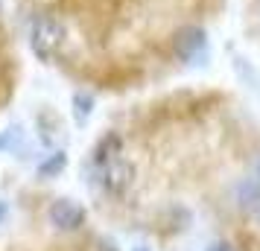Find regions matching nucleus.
<instances>
[{
	"label": "nucleus",
	"mask_w": 260,
	"mask_h": 251,
	"mask_svg": "<svg viewBox=\"0 0 260 251\" xmlns=\"http://www.w3.org/2000/svg\"><path fill=\"white\" fill-rule=\"evenodd\" d=\"M61 167H64V158H61V152H56V155H53V161H44L38 172H41V175H56Z\"/></svg>",
	"instance_id": "5"
},
{
	"label": "nucleus",
	"mask_w": 260,
	"mask_h": 251,
	"mask_svg": "<svg viewBox=\"0 0 260 251\" xmlns=\"http://www.w3.org/2000/svg\"><path fill=\"white\" fill-rule=\"evenodd\" d=\"M44 67L88 91H132L184 67L225 0H6Z\"/></svg>",
	"instance_id": "1"
},
{
	"label": "nucleus",
	"mask_w": 260,
	"mask_h": 251,
	"mask_svg": "<svg viewBox=\"0 0 260 251\" xmlns=\"http://www.w3.org/2000/svg\"><path fill=\"white\" fill-rule=\"evenodd\" d=\"M47 219H50V225L59 228V231H76L85 222V210H82V204L73 202V199H56L47 207Z\"/></svg>",
	"instance_id": "3"
},
{
	"label": "nucleus",
	"mask_w": 260,
	"mask_h": 251,
	"mask_svg": "<svg viewBox=\"0 0 260 251\" xmlns=\"http://www.w3.org/2000/svg\"><path fill=\"white\" fill-rule=\"evenodd\" d=\"M243 6V21H246L248 35L260 41V0H240Z\"/></svg>",
	"instance_id": "4"
},
{
	"label": "nucleus",
	"mask_w": 260,
	"mask_h": 251,
	"mask_svg": "<svg viewBox=\"0 0 260 251\" xmlns=\"http://www.w3.org/2000/svg\"><path fill=\"white\" fill-rule=\"evenodd\" d=\"M18 79H21V38L6 9V0H0V108L12 99Z\"/></svg>",
	"instance_id": "2"
},
{
	"label": "nucleus",
	"mask_w": 260,
	"mask_h": 251,
	"mask_svg": "<svg viewBox=\"0 0 260 251\" xmlns=\"http://www.w3.org/2000/svg\"><path fill=\"white\" fill-rule=\"evenodd\" d=\"M135 251H146V248H135Z\"/></svg>",
	"instance_id": "7"
},
{
	"label": "nucleus",
	"mask_w": 260,
	"mask_h": 251,
	"mask_svg": "<svg viewBox=\"0 0 260 251\" xmlns=\"http://www.w3.org/2000/svg\"><path fill=\"white\" fill-rule=\"evenodd\" d=\"M6 216H9V204L0 199V222H6Z\"/></svg>",
	"instance_id": "6"
}]
</instances>
